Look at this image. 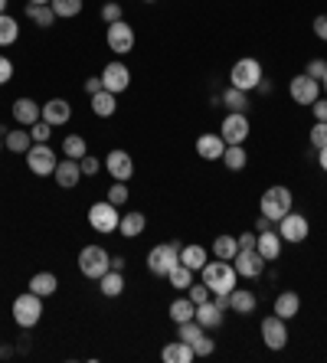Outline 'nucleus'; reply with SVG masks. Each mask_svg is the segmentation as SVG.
Instances as JSON below:
<instances>
[{
	"label": "nucleus",
	"mask_w": 327,
	"mask_h": 363,
	"mask_svg": "<svg viewBox=\"0 0 327 363\" xmlns=\"http://www.w3.org/2000/svg\"><path fill=\"white\" fill-rule=\"evenodd\" d=\"M109 269H111V255L101 245H85L82 252H79V272H82L85 279L99 281Z\"/></svg>",
	"instance_id": "39448f33"
},
{
	"label": "nucleus",
	"mask_w": 327,
	"mask_h": 363,
	"mask_svg": "<svg viewBox=\"0 0 327 363\" xmlns=\"http://www.w3.org/2000/svg\"><path fill=\"white\" fill-rule=\"evenodd\" d=\"M111 269H115V272H125V259H121V255H111Z\"/></svg>",
	"instance_id": "13d9d810"
},
{
	"label": "nucleus",
	"mask_w": 327,
	"mask_h": 363,
	"mask_svg": "<svg viewBox=\"0 0 327 363\" xmlns=\"http://www.w3.org/2000/svg\"><path fill=\"white\" fill-rule=\"evenodd\" d=\"M105 43H109L111 52H118V56H128V52L135 50V26L125 23V20H118V23H109Z\"/></svg>",
	"instance_id": "1a4fd4ad"
},
{
	"label": "nucleus",
	"mask_w": 327,
	"mask_h": 363,
	"mask_svg": "<svg viewBox=\"0 0 327 363\" xmlns=\"http://www.w3.org/2000/svg\"><path fill=\"white\" fill-rule=\"evenodd\" d=\"M10 311H13V321H17L20 328L30 330V328H36L43 318V298L33 295V291H23V295L13 298V308H10Z\"/></svg>",
	"instance_id": "7ed1b4c3"
},
{
	"label": "nucleus",
	"mask_w": 327,
	"mask_h": 363,
	"mask_svg": "<svg viewBox=\"0 0 327 363\" xmlns=\"http://www.w3.org/2000/svg\"><path fill=\"white\" fill-rule=\"evenodd\" d=\"M304 72H308L311 79H318V82H321V76H324V72H327V60H311Z\"/></svg>",
	"instance_id": "8fccbe9b"
},
{
	"label": "nucleus",
	"mask_w": 327,
	"mask_h": 363,
	"mask_svg": "<svg viewBox=\"0 0 327 363\" xmlns=\"http://www.w3.org/2000/svg\"><path fill=\"white\" fill-rule=\"evenodd\" d=\"M0 135H4L7 151H13V154H26L30 147H33V138H30V131H7V128H0Z\"/></svg>",
	"instance_id": "bb28decb"
},
{
	"label": "nucleus",
	"mask_w": 327,
	"mask_h": 363,
	"mask_svg": "<svg viewBox=\"0 0 327 363\" xmlns=\"http://www.w3.org/2000/svg\"><path fill=\"white\" fill-rule=\"evenodd\" d=\"M160 360L164 363H193L196 360V354H193V344H187V340H170L164 350H160Z\"/></svg>",
	"instance_id": "4be33fe9"
},
{
	"label": "nucleus",
	"mask_w": 327,
	"mask_h": 363,
	"mask_svg": "<svg viewBox=\"0 0 327 363\" xmlns=\"http://www.w3.org/2000/svg\"><path fill=\"white\" fill-rule=\"evenodd\" d=\"M321 89H324V95H327V72L321 76Z\"/></svg>",
	"instance_id": "052dcab7"
},
{
	"label": "nucleus",
	"mask_w": 327,
	"mask_h": 363,
	"mask_svg": "<svg viewBox=\"0 0 327 363\" xmlns=\"http://www.w3.org/2000/svg\"><path fill=\"white\" fill-rule=\"evenodd\" d=\"M17 40H20V23L10 13H0V46H10Z\"/></svg>",
	"instance_id": "ea45409f"
},
{
	"label": "nucleus",
	"mask_w": 327,
	"mask_h": 363,
	"mask_svg": "<svg viewBox=\"0 0 327 363\" xmlns=\"http://www.w3.org/2000/svg\"><path fill=\"white\" fill-rule=\"evenodd\" d=\"M311 147L314 151L327 147V121H314V128H311Z\"/></svg>",
	"instance_id": "c03bdc74"
},
{
	"label": "nucleus",
	"mask_w": 327,
	"mask_h": 363,
	"mask_svg": "<svg viewBox=\"0 0 327 363\" xmlns=\"http://www.w3.org/2000/svg\"><path fill=\"white\" fill-rule=\"evenodd\" d=\"M262 79V62L259 60H239L229 72V85L233 89H243V92H252Z\"/></svg>",
	"instance_id": "0eeeda50"
},
{
	"label": "nucleus",
	"mask_w": 327,
	"mask_h": 363,
	"mask_svg": "<svg viewBox=\"0 0 327 363\" xmlns=\"http://www.w3.org/2000/svg\"><path fill=\"white\" fill-rule=\"evenodd\" d=\"M272 89H275V85H272V79H265V76H262L259 85H255V92H262V95H269Z\"/></svg>",
	"instance_id": "4d7b16f0"
},
{
	"label": "nucleus",
	"mask_w": 327,
	"mask_h": 363,
	"mask_svg": "<svg viewBox=\"0 0 327 363\" xmlns=\"http://www.w3.org/2000/svg\"><path fill=\"white\" fill-rule=\"evenodd\" d=\"M311 111H314V121H327V95L314 101V105H311Z\"/></svg>",
	"instance_id": "603ef678"
},
{
	"label": "nucleus",
	"mask_w": 327,
	"mask_h": 363,
	"mask_svg": "<svg viewBox=\"0 0 327 363\" xmlns=\"http://www.w3.org/2000/svg\"><path fill=\"white\" fill-rule=\"evenodd\" d=\"M56 164H59V157L50 144H33V147L26 151V167L33 170L36 177H52Z\"/></svg>",
	"instance_id": "6e6552de"
},
{
	"label": "nucleus",
	"mask_w": 327,
	"mask_h": 363,
	"mask_svg": "<svg viewBox=\"0 0 327 363\" xmlns=\"http://www.w3.org/2000/svg\"><path fill=\"white\" fill-rule=\"evenodd\" d=\"M219 161L226 164V170H243L249 164V154H245V144H226V151Z\"/></svg>",
	"instance_id": "72a5a7b5"
},
{
	"label": "nucleus",
	"mask_w": 327,
	"mask_h": 363,
	"mask_svg": "<svg viewBox=\"0 0 327 363\" xmlns=\"http://www.w3.org/2000/svg\"><path fill=\"white\" fill-rule=\"evenodd\" d=\"M187 291H190V295H187V298H190L193 304H203V301H210V298H213V291H210V288H206V285H203V281H200V285L193 281V285L187 288Z\"/></svg>",
	"instance_id": "de8ad7c7"
},
{
	"label": "nucleus",
	"mask_w": 327,
	"mask_h": 363,
	"mask_svg": "<svg viewBox=\"0 0 327 363\" xmlns=\"http://www.w3.org/2000/svg\"><path fill=\"white\" fill-rule=\"evenodd\" d=\"M30 138H33V144H50V138H52V125L50 121H36L33 128H30Z\"/></svg>",
	"instance_id": "79ce46f5"
},
{
	"label": "nucleus",
	"mask_w": 327,
	"mask_h": 363,
	"mask_svg": "<svg viewBox=\"0 0 327 363\" xmlns=\"http://www.w3.org/2000/svg\"><path fill=\"white\" fill-rule=\"evenodd\" d=\"M180 262V242H160L148 252V272L157 279H167V272Z\"/></svg>",
	"instance_id": "20e7f679"
},
{
	"label": "nucleus",
	"mask_w": 327,
	"mask_h": 363,
	"mask_svg": "<svg viewBox=\"0 0 327 363\" xmlns=\"http://www.w3.org/2000/svg\"><path fill=\"white\" fill-rule=\"evenodd\" d=\"M235 252H239V239H235V236H216V239H213V255H216V259L233 262Z\"/></svg>",
	"instance_id": "c9c22d12"
},
{
	"label": "nucleus",
	"mask_w": 327,
	"mask_h": 363,
	"mask_svg": "<svg viewBox=\"0 0 327 363\" xmlns=\"http://www.w3.org/2000/svg\"><path fill=\"white\" fill-rule=\"evenodd\" d=\"M101 20H105V26H109V23H118V20H125V17H121V4L109 0V4L101 7Z\"/></svg>",
	"instance_id": "09e8293b"
},
{
	"label": "nucleus",
	"mask_w": 327,
	"mask_h": 363,
	"mask_svg": "<svg viewBox=\"0 0 327 363\" xmlns=\"http://www.w3.org/2000/svg\"><path fill=\"white\" fill-rule=\"evenodd\" d=\"M62 154L72 157V161H82L85 154H89V144H85L82 135H69V138H62Z\"/></svg>",
	"instance_id": "58836bf2"
},
{
	"label": "nucleus",
	"mask_w": 327,
	"mask_h": 363,
	"mask_svg": "<svg viewBox=\"0 0 327 363\" xmlns=\"http://www.w3.org/2000/svg\"><path fill=\"white\" fill-rule=\"evenodd\" d=\"M288 92H292L294 105H314V101L321 99V82L318 79H311L308 72H301V76H294L292 82H288Z\"/></svg>",
	"instance_id": "9b49d317"
},
{
	"label": "nucleus",
	"mask_w": 327,
	"mask_h": 363,
	"mask_svg": "<svg viewBox=\"0 0 327 363\" xmlns=\"http://www.w3.org/2000/svg\"><path fill=\"white\" fill-rule=\"evenodd\" d=\"M52 177H56V184L62 186V190H72V186H76L79 180H82V167H79V161L66 157V161H59V164H56Z\"/></svg>",
	"instance_id": "aec40b11"
},
{
	"label": "nucleus",
	"mask_w": 327,
	"mask_h": 363,
	"mask_svg": "<svg viewBox=\"0 0 327 363\" xmlns=\"http://www.w3.org/2000/svg\"><path fill=\"white\" fill-rule=\"evenodd\" d=\"M272 311H275L278 318L292 321L294 314L301 311V298H298V291H282V295L275 298V308H272Z\"/></svg>",
	"instance_id": "393cba45"
},
{
	"label": "nucleus",
	"mask_w": 327,
	"mask_h": 363,
	"mask_svg": "<svg viewBox=\"0 0 327 363\" xmlns=\"http://www.w3.org/2000/svg\"><path fill=\"white\" fill-rule=\"evenodd\" d=\"M101 85L109 89V92H125L128 85H131V72H128L125 62H109V66L101 69Z\"/></svg>",
	"instance_id": "dca6fc26"
},
{
	"label": "nucleus",
	"mask_w": 327,
	"mask_h": 363,
	"mask_svg": "<svg viewBox=\"0 0 327 363\" xmlns=\"http://www.w3.org/2000/svg\"><path fill=\"white\" fill-rule=\"evenodd\" d=\"M144 4H154V0H144Z\"/></svg>",
	"instance_id": "69168bd1"
},
{
	"label": "nucleus",
	"mask_w": 327,
	"mask_h": 363,
	"mask_svg": "<svg viewBox=\"0 0 327 363\" xmlns=\"http://www.w3.org/2000/svg\"><path fill=\"white\" fill-rule=\"evenodd\" d=\"M99 291L105 298H118L121 291H125V275H121V272H115V269H109L99 279Z\"/></svg>",
	"instance_id": "c85d7f7f"
},
{
	"label": "nucleus",
	"mask_w": 327,
	"mask_h": 363,
	"mask_svg": "<svg viewBox=\"0 0 327 363\" xmlns=\"http://www.w3.org/2000/svg\"><path fill=\"white\" fill-rule=\"evenodd\" d=\"M259 210H262V216H269L272 223H278L282 216H288V213L294 210V196H292V190L288 186H269L265 194H262V200H259Z\"/></svg>",
	"instance_id": "f03ea898"
},
{
	"label": "nucleus",
	"mask_w": 327,
	"mask_h": 363,
	"mask_svg": "<svg viewBox=\"0 0 327 363\" xmlns=\"http://www.w3.org/2000/svg\"><path fill=\"white\" fill-rule=\"evenodd\" d=\"M10 79H13V62L7 56H0V85H7Z\"/></svg>",
	"instance_id": "3c124183"
},
{
	"label": "nucleus",
	"mask_w": 327,
	"mask_h": 363,
	"mask_svg": "<svg viewBox=\"0 0 327 363\" xmlns=\"http://www.w3.org/2000/svg\"><path fill=\"white\" fill-rule=\"evenodd\" d=\"M56 288H59V279L52 275V272H36L33 279H30V291L40 295V298H50Z\"/></svg>",
	"instance_id": "7c9ffc66"
},
{
	"label": "nucleus",
	"mask_w": 327,
	"mask_h": 363,
	"mask_svg": "<svg viewBox=\"0 0 327 363\" xmlns=\"http://www.w3.org/2000/svg\"><path fill=\"white\" fill-rule=\"evenodd\" d=\"M249 118H245V111H229L226 118H223V125H219V135H223V141L226 144H245V138H249Z\"/></svg>",
	"instance_id": "f8f14e48"
},
{
	"label": "nucleus",
	"mask_w": 327,
	"mask_h": 363,
	"mask_svg": "<svg viewBox=\"0 0 327 363\" xmlns=\"http://www.w3.org/2000/svg\"><path fill=\"white\" fill-rule=\"evenodd\" d=\"M193 275H196L193 269H187L184 262H177L174 269L167 272V281H170V288H177V291H187V288L193 285Z\"/></svg>",
	"instance_id": "f704fd0d"
},
{
	"label": "nucleus",
	"mask_w": 327,
	"mask_h": 363,
	"mask_svg": "<svg viewBox=\"0 0 327 363\" xmlns=\"http://www.w3.org/2000/svg\"><path fill=\"white\" fill-rule=\"evenodd\" d=\"M128 196H131V194H128V184H121V180H118V184L109 186V196H105V200L115 203V206H125Z\"/></svg>",
	"instance_id": "37998d69"
},
{
	"label": "nucleus",
	"mask_w": 327,
	"mask_h": 363,
	"mask_svg": "<svg viewBox=\"0 0 327 363\" xmlns=\"http://www.w3.org/2000/svg\"><path fill=\"white\" fill-rule=\"evenodd\" d=\"M180 262L187 265V269H193V272H200L203 265L210 262V252L203 249V245H180Z\"/></svg>",
	"instance_id": "a878e982"
},
{
	"label": "nucleus",
	"mask_w": 327,
	"mask_h": 363,
	"mask_svg": "<svg viewBox=\"0 0 327 363\" xmlns=\"http://www.w3.org/2000/svg\"><path fill=\"white\" fill-rule=\"evenodd\" d=\"M262 340H265L269 350H285V344H288L285 318H278V314L265 318V321H262Z\"/></svg>",
	"instance_id": "2eb2a0df"
},
{
	"label": "nucleus",
	"mask_w": 327,
	"mask_h": 363,
	"mask_svg": "<svg viewBox=\"0 0 327 363\" xmlns=\"http://www.w3.org/2000/svg\"><path fill=\"white\" fill-rule=\"evenodd\" d=\"M203 275V285L210 288L213 295H229L235 288V281H239V272H235L233 262H226V259H216V262H206L200 269Z\"/></svg>",
	"instance_id": "f257e3e1"
},
{
	"label": "nucleus",
	"mask_w": 327,
	"mask_h": 363,
	"mask_svg": "<svg viewBox=\"0 0 327 363\" xmlns=\"http://www.w3.org/2000/svg\"><path fill=\"white\" fill-rule=\"evenodd\" d=\"M40 118H43V105H40V101L26 99V95H23V99L13 101V121H17V125L33 128Z\"/></svg>",
	"instance_id": "f3484780"
},
{
	"label": "nucleus",
	"mask_w": 327,
	"mask_h": 363,
	"mask_svg": "<svg viewBox=\"0 0 327 363\" xmlns=\"http://www.w3.org/2000/svg\"><path fill=\"white\" fill-rule=\"evenodd\" d=\"M0 147H4V135H0Z\"/></svg>",
	"instance_id": "0e129e2a"
},
{
	"label": "nucleus",
	"mask_w": 327,
	"mask_h": 363,
	"mask_svg": "<svg viewBox=\"0 0 327 363\" xmlns=\"http://www.w3.org/2000/svg\"><path fill=\"white\" fill-rule=\"evenodd\" d=\"M200 334H206V328H203L196 318H190V321H184V324H177V337L187 340V344H193Z\"/></svg>",
	"instance_id": "a19ab883"
},
{
	"label": "nucleus",
	"mask_w": 327,
	"mask_h": 363,
	"mask_svg": "<svg viewBox=\"0 0 327 363\" xmlns=\"http://www.w3.org/2000/svg\"><path fill=\"white\" fill-rule=\"evenodd\" d=\"M223 151H226V141H223L219 131H206V135L196 138V154H200L203 161H219Z\"/></svg>",
	"instance_id": "a211bd4d"
},
{
	"label": "nucleus",
	"mask_w": 327,
	"mask_h": 363,
	"mask_svg": "<svg viewBox=\"0 0 327 363\" xmlns=\"http://www.w3.org/2000/svg\"><path fill=\"white\" fill-rule=\"evenodd\" d=\"M144 226H148V216H144L141 210H128L125 216H121V223H118V233L125 239H138L144 233Z\"/></svg>",
	"instance_id": "5701e85b"
},
{
	"label": "nucleus",
	"mask_w": 327,
	"mask_h": 363,
	"mask_svg": "<svg viewBox=\"0 0 327 363\" xmlns=\"http://www.w3.org/2000/svg\"><path fill=\"white\" fill-rule=\"evenodd\" d=\"M235 239H239V249H255V233H243Z\"/></svg>",
	"instance_id": "6e6d98bb"
},
{
	"label": "nucleus",
	"mask_w": 327,
	"mask_h": 363,
	"mask_svg": "<svg viewBox=\"0 0 327 363\" xmlns=\"http://www.w3.org/2000/svg\"><path fill=\"white\" fill-rule=\"evenodd\" d=\"M26 4H50V0H26Z\"/></svg>",
	"instance_id": "e2e57ef3"
},
{
	"label": "nucleus",
	"mask_w": 327,
	"mask_h": 363,
	"mask_svg": "<svg viewBox=\"0 0 327 363\" xmlns=\"http://www.w3.org/2000/svg\"><path fill=\"white\" fill-rule=\"evenodd\" d=\"M235 272H239V279H259V275H265V259H262L255 249H239L233 259Z\"/></svg>",
	"instance_id": "ddd939ff"
},
{
	"label": "nucleus",
	"mask_w": 327,
	"mask_h": 363,
	"mask_svg": "<svg viewBox=\"0 0 327 363\" xmlns=\"http://www.w3.org/2000/svg\"><path fill=\"white\" fill-rule=\"evenodd\" d=\"M69 118H72V105H69L66 99H50L46 105H43V121H50L52 128L66 125Z\"/></svg>",
	"instance_id": "412c9836"
},
{
	"label": "nucleus",
	"mask_w": 327,
	"mask_h": 363,
	"mask_svg": "<svg viewBox=\"0 0 327 363\" xmlns=\"http://www.w3.org/2000/svg\"><path fill=\"white\" fill-rule=\"evenodd\" d=\"M105 170L111 174V180L128 184V180H131V174H135V161H131V154H128V151L115 147V151L105 154Z\"/></svg>",
	"instance_id": "4468645a"
},
{
	"label": "nucleus",
	"mask_w": 327,
	"mask_h": 363,
	"mask_svg": "<svg viewBox=\"0 0 327 363\" xmlns=\"http://www.w3.org/2000/svg\"><path fill=\"white\" fill-rule=\"evenodd\" d=\"M26 17L33 20L40 30H50V26L56 23V13H52L50 4H26Z\"/></svg>",
	"instance_id": "2f4dec72"
},
{
	"label": "nucleus",
	"mask_w": 327,
	"mask_h": 363,
	"mask_svg": "<svg viewBox=\"0 0 327 363\" xmlns=\"http://www.w3.org/2000/svg\"><path fill=\"white\" fill-rule=\"evenodd\" d=\"M219 105H223L226 111H245V108H249V92H243V89H233V85H229L226 92L219 95Z\"/></svg>",
	"instance_id": "473e14b6"
},
{
	"label": "nucleus",
	"mask_w": 327,
	"mask_h": 363,
	"mask_svg": "<svg viewBox=\"0 0 327 363\" xmlns=\"http://www.w3.org/2000/svg\"><path fill=\"white\" fill-rule=\"evenodd\" d=\"M314 36L327 43V13H321V17H314Z\"/></svg>",
	"instance_id": "5fc2aeb1"
},
{
	"label": "nucleus",
	"mask_w": 327,
	"mask_h": 363,
	"mask_svg": "<svg viewBox=\"0 0 327 363\" xmlns=\"http://www.w3.org/2000/svg\"><path fill=\"white\" fill-rule=\"evenodd\" d=\"M79 167H82V177H95L101 167H105V161H99V157H92V154H85L82 161H79Z\"/></svg>",
	"instance_id": "49530a36"
},
{
	"label": "nucleus",
	"mask_w": 327,
	"mask_h": 363,
	"mask_svg": "<svg viewBox=\"0 0 327 363\" xmlns=\"http://www.w3.org/2000/svg\"><path fill=\"white\" fill-rule=\"evenodd\" d=\"M193 318H196V321H200L206 330L223 324V311L216 308V301H213V298H210V301H203V304H196V314H193Z\"/></svg>",
	"instance_id": "cd10ccee"
},
{
	"label": "nucleus",
	"mask_w": 327,
	"mask_h": 363,
	"mask_svg": "<svg viewBox=\"0 0 327 363\" xmlns=\"http://www.w3.org/2000/svg\"><path fill=\"white\" fill-rule=\"evenodd\" d=\"M118 223H121V213H118V206L115 203H109V200H101V203H92L89 206V226L95 229V233H115L118 229Z\"/></svg>",
	"instance_id": "423d86ee"
},
{
	"label": "nucleus",
	"mask_w": 327,
	"mask_h": 363,
	"mask_svg": "<svg viewBox=\"0 0 327 363\" xmlns=\"http://www.w3.org/2000/svg\"><path fill=\"white\" fill-rule=\"evenodd\" d=\"M92 111L99 115V118H111L118 111V101H115V92H109V89H101V92L92 95Z\"/></svg>",
	"instance_id": "c756f323"
},
{
	"label": "nucleus",
	"mask_w": 327,
	"mask_h": 363,
	"mask_svg": "<svg viewBox=\"0 0 327 363\" xmlns=\"http://www.w3.org/2000/svg\"><path fill=\"white\" fill-rule=\"evenodd\" d=\"M255 304H259V298H255V291H249V288H233V291H229V311L252 314Z\"/></svg>",
	"instance_id": "b1692460"
},
{
	"label": "nucleus",
	"mask_w": 327,
	"mask_h": 363,
	"mask_svg": "<svg viewBox=\"0 0 327 363\" xmlns=\"http://www.w3.org/2000/svg\"><path fill=\"white\" fill-rule=\"evenodd\" d=\"M308 233H311V223L304 220L301 213H288V216H282L278 220V236H282V242H292V245H298V242H304L308 239Z\"/></svg>",
	"instance_id": "9d476101"
},
{
	"label": "nucleus",
	"mask_w": 327,
	"mask_h": 363,
	"mask_svg": "<svg viewBox=\"0 0 327 363\" xmlns=\"http://www.w3.org/2000/svg\"><path fill=\"white\" fill-rule=\"evenodd\" d=\"M52 13H56V20H72L82 13V0H50Z\"/></svg>",
	"instance_id": "4c0bfd02"
},
{
	"label": "nucleus",
	"mask_w": 327,
	"mask_h": 363,
	"mask_svg": "<svg viewBox=\"0 0 327 363\" xmlns=\"http://www.w3.org/2000/svg\"><path fill=\"white\" fill-rule=\"evenodd\" d=\"M255 252L265 259V262H275L282 255V236L275 229H265V233H255Z\"/></svg>",
	"instance_id": "6ab92c4d"
},
{
	"label": "nucleus",
	"mask_w": 327,
	"mask_h": 363,
	"mask_svg": "<svg viewBox=\"0 0 327 363\" xmlns=\"http://www.w3.org/2000/svg\"><path fill=\"white\" fill-rule=\"evenodd\" d=\"M318 164H321V170L327 174V147H321V151H318Z\"/></svg>",
	"instance_id": "bf43d9fd"
},
{
	"label": "nucleus",
	"mask_w": 327,
	"mask_h": 363,
	"mask_svg": "<svg viewBox=\"0 0 327 363\" xmlns=\"http://www.w3.org/2000/svg\"><path fill=\"white\" fill-rule=\"evenodd\" d=\"M213 350H216V340L206 337V334H200V337L193 340V354H196V357H210Z\"/></svg>",
	"instance_id": "a18cd8bd"
},
{
	"label": "nucleus",
	"mask_w": 327,
	"mask_h": 363,
	"mask_svg": "<svg viewBox=\"0 0 327 363\" xmlns=\"http://www.w3.org/2000/svg\"><path fill=\"white\" fill-rule=\"evenodd\" d=\"M170 321L174 324H184V321H190L193 314H196V304L190 301V298H177V301H170Z\"/></svg>",
	"instance_id": "e433bc0d"
},
{
	"label": "nucleus",
	"mask_w": 327,
	"mask_h": 363,
	"mask_svg": "<svg viewBox=\"0 0 327 363\" xmlns=\"http://www.w3.org/2000/svg\"><path fill=\"white\" fill-rule=\"evenodd\" d=\"M0 13H7V0H0Z\"/></svg>",
	"instance_id": "680f3d73"
},
{
	"label": "nucleus",
	"mask_w": 327,
	"mask_h": 363,
	"mask_svg": "<svg viewBox=\"0 0 327 363\" xmlns=\"http://www.w3.org/2000/svg\"><path fill=\"white\" fill-rule=\"evenodd\" d=\"M101 89H105V85H101V76H89V79H85V95H89V99H92L95 92H101Z\"/></svg>",
	"instance_id": "864d4df0"
}]
</instances>
